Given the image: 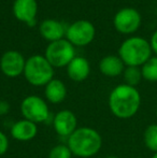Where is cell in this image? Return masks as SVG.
<instances>
[{
	"mask_svg": "<svg viewBox=\"0 0 157 158\" xmlns=\"http://www.w3.org/2000/svg\"><path fill=\"white\" fill-rule=\"evenodd\" d=\"M141 96L136 87L127 84L116 86L109 96V108L112 114L121 119H128L138 113Z\"/></svg>",
	"mask_w": 157,
	"mask_h": 158,
	"instance_id": "obj_1",
	"label": "cell"
},
{
	"mask_svg": "<svg viewBox=\"0 0 157 158\" xmlns=\"http://www.w3.org/2000/svg\"><path fill=\"white\" fill-rule=\"evenodd\" d=\"M68 148L73 155L81 158H89L100 151L102 138L100 133L90 127H81L68 138Z\"/></svg>",
	"mask_w": 157,
	"mask_h": 158,
	"instance_id": "obj_2",
	"label": "cell"
},
{
	"mask_svg": "<svg viewBox=\"0 0 157 158\" xmlns=\"http://www.w3.org/2000/svg\"><path fill=\"white\" fill-rule=\"evenodd\" d=\"M118 55L127 67H142L152 57V48L144 38L131 37L122 43Z\"/></svg>",
	"mask_w": 157,
	"mask_h": 158,
	"instance_id": "obj_3",
	"label": "cell"
},
{
	"mask_svg": "<svg viewBox=\"0 0 157 158\" xmlns=\"http://www.w3.org/2000/svg\"><path fill=\"white\" fill-rule=\"evenodd\" d=\"M24 75L31 85L42 86L53 80L54 69L45 57L34 55L26 60Z\"/></svg>",
	"mask_w": 157,
	"mask_h": 158,
	"instance_id": "obj_4",
	"label": "cell"
},
{
	"mask_svg": "<svg viewBox=\"0 0 157 158\" xmlns=\"http://www.w3.org/2000/svg\"><path fill=\"white\" fill-rule=\"evenodd\" d=\"M21 113L24 118L35 124H53L54 115L50 112L48 106L39 96H28L21 103Z\"/></svg>",
	"mask_w": 157,
	"mask_h": 158,
	"instance_id": "obj_5",
	"label": "cell"
},
{
	"mask_svg": "<svg viewBox=\"0 0 157 158\" xmlns=\"http://www.w3.org/2000/svg\"><path fill=\"white\" fill-rule=\"evenodd\" d=\"M76 57L74 48L68 40H57L51 42L45 51V58L53 67H65Z\"/></svg>",
	"mask_w": 157,
	"mask_h": 158,
	"instance_id": "obj_6",
	"label": "cell"
},
{
	"mask_svg": "<svg viewBox=\"0 0 157 158\" xmlns=\"http://www.w3.org/2000/svg\"><path fill=\"white\" fill-rule=\"evenodd\" d=\"M66 35L67 40L72 45H87L95 37V27L88 21H76L67 28Z\"/></svg>",
	"mask_w": 157,
	"mask_h": 158,
	"instance_id": "obj_7",
	"label": "cell"
},
{
	"mask_svg": "<svg viewBox=\"0 0 157 158\" xmlns=\"http://www.w3.org/2000/svg\"><path fill=\"white\" fill-rule=\"evenodd\" d=\"M141 25V15L136 9L124 8L114 16V26L118 32L124 35L134 33Z\"/></svg>",
	"mask_w": 157,
	"mask_h": 158,
	"instance_id": "obj_8",
	"label": "cell"
},
{
	"mask_svg": "<svg viewBox=\"0 0 157 158\" xmlns=\"http://www.w3.org/2000/svg\"><path fill=\"white\" fill-rule=\"evenodd\" d=\"M25 59L21 53L16 51H8L0 59V68L4 75L9 77H16L24 73Z\"/></svg>",
	"mask_w": 157,
	"mask_h": 158,
	"instance_id": "obj_9",
	"label": "cell"
},
{
	"mask_svg": "<svg viewBox=\"0 0 157 158\" xmlns=\"http://www.w3.org/2000/svg\"><path fill=\"white\" fill-rule=\"evenodd\" d=\"M78 119L72 111L61 110L54 115L53 118V127L57 135L60 137L69 138L76 130Z\"/></svg>",
	"mask_w": 157,
	"mask_h": 158,
	"instance_id": "obj_10",
	"label": "cell"
},
{
	"mask_svg": "<svg viewBox=\"0 0 157 158\" xmlns=\"http://www.w3.org/2000/svg\"><path fill=\"white\" fill-rule=\"evenodd\" d=\"M38 4L36 0H15L13 4V13L19 21L25 22L29 26L36 24V15Z\"/></svg>",
	"mask_w": 157,
	"mask_h": 158,
	"instance_id": "obj_11",
	"label": "cell"
},
{
	"mask_svg": "<svg viewBox=\"0 0 157 158\" xmlns=\"http://www.w3.org/2000/svg\"><path fill=\"white\" fill-rule=\"evenodd\" d=\"M38 133L37 124L27 119H21L13 124L11 128V135L13 139L21 142H26L32 140Z\"/></svg>",
	"mask_w": 157,
	"mask_h": 158,
	"instance_id": "obj_12",
	"label": "cell"
},
{
	"mask_svg": "<svg viewBox=\"0 0 157 158\" xmlns=\"http://www.w3.org/2000/svg\"><path fill=\"white\" fill-rule=\"evenodd\" d=\"M67 31L63 23L55 19H45L40 25V33L44 39L48 41H57L63 39L64 35Z\"/></svg>",
	"mask_w": 157,
	"mask_h": 158,
	"instance_id": "obj_13",
	"label": "cell"
},
{
	"mask_svg": "<svg viewBox=\"0 0 157 158\" xmlns=\"http://www.w3.org/2000/svg\"><path fill=\"white\" fill-rule=\"evenodd\" d=\"M89 64L84 57H74L67 66V73L72 81L82 82L89 74Z\"/></svg>",
	"mask_w": 157,
	"mask_h": 158,
	"instance_id": "obj_14",
	"label": "cell"
},
{
	"mask_svg": "<svg viewBox=\"0 0 157 158\" xmlns=\"http://www.w3.org/2000/svg\"><path fill=\"white\" fill-rule=\"evenodd\" d=\"M124 64L123 60L119 58V56L115 55H109V56L103 57L99 64L100 71L107 77H118L124 72Z\"/></svg>",
	"mask_w": 157,
	"mask_h": 158,
	"instance_id": "obj_15",
	"label": "cell"
},
{
	"mask_svg": "<svg viewBox=\"0 0 157 158\" xmlns=\"http://www.w3.org/2000/svg\"><path fill=\"white\" fill-rule=\"evenodd\" d=\"M45 97L48 99V101H50L51 103H60L66 99L67 96V88L66 85L59 80L53 79L51 82H48L45 85Z\"/></svg>",
	"mask_w": 157,
	"mask_h": 158,
	"instance_id": "obj_16",
	"label": "cell"
},
{
	"mask_svg": "<svg viewBox=\"0 0 157 158\" xmlns=\"http://www.w3.org/2000/svg\"><path fill=\"white\" fill-rule=\"evenodd\" d=\"M142 77L149 82H157V56L151 57L141 67Z\"/></svg>",
	"mask_w": 157,
	"mask_h": 158,
	"instance_id": "obj_17",
	"label": "cell"
},
{
	"mask_svg": "<svg viewBox=\"0 0 157 158\" xmlns=\"http://www.w3.org/2000/svg\"><path fill=\"white\" fill-rule=\"evenodd\" d=\"M144 144L151 152H157V124H152L144 130Z\"/></svg>",
	"mask_w": 157,
	"mask_h": 158,
	"instance_id": "obj_18",
	"label": "cell"
},
{
	"mask_svg": "<svg viewBox=\"0 0 157 158\" xmlns=\"http://www.w3.org/2000/svg\"><path fill=\"white\" fill-rule=\"evenodd\" d=\"M124 80H125V84L132 87H136L139 83L141 82L142 77V73H141V69L139 67H127L124 70Z\"/></svg>",
	"mask_w": 157,
	"mask_h": 158,
	"instance_id": "obj_19",
	"label": "cell"
},
{
	"mask_svg": "<svg viewBox=\"0 0 157 158\" xmlns=\"http://www.w3.org/2000/svg\"><path fill=\"white\" fill-rule=\"evenodd\" d=\"M72 155L73 154L71 153L70 148H68V145L58 144V145H55L50 151L48 158H71Z\"/></svg>",
	"mask_w": 157,
	"mask_h": 158,
	"instance_id": "obj_20",
	"label": "cell"
},
{
	"mask_svg": "<svg viewBox=\"0 0 157 158\" xmlns=\"http://www.w3.org/2000/svg\"><path fill=\"white\" fill-rule=\"evenodd\" d=\"M9 148V139L2 131H0V156L4 155Z\"/></svg>",
	"mask_w": 157,
	"mask_h": 158,
	"instance_id": "obj_21",
	"label": "cell"
},
{
	"mask_svg": "<svg viewBox=\"0 0 157 158\" xmlns=\"http://www.w3.org/2000/svg\"><path fill=\"white\" fill-rule=\"evenodd\" d=\"M150 45H151L152 52H154L157 56V30L154 31V33L151 37V41H150Z\"/></svg>",
	"mask_w": 157,
	"mask_h": 158,
	"instance_id": "obj_22",
	"label": "cell"
},
{
	"mask_svg": "<svg viewBox=\"0 0 157 158\" xmlns=\"http://www.w3.org/2000/svg\"><path fill=\"white\" fill-rule=\"evenodd\" d=\"M9 111H10V104H9L6 101L0 100V116L6 115Z\"/></svg>",
	"mask_w": 157,
	"mask_h": 158,
	"instance_id": "obj_23",
	"label": "cell"
},
{
	"mask_svg": "<svg viewBox=\"0 0 157 158\" xmlns=\"http://www.w3.org/2000/svg\"><path fill=\"white\" fill-rule=\"evenodd\" d=\"M152 158H157V152H156V153H154L153 156H152Z\"/></svg>",
	"mask_w": 157,
	"mask_h": 158,
	"instance_id": "obj_24",
	"label": "cell"
},
{
	"mask_svg": "<svg viewBox=\"0 0 157 158\" xmlns=\"http://www.w3.org/2000/svg\"><path fill=\"white\" fill-rule=\"evenodd\" d=\"M105 158H118L116 156H108V157H105Z\"/></svg>",
	"mask_w": 157,
	"mask_h": 158,
	"instance_id": "obj_25",
	"label": "cell"
},
{
	"mask_svg": "<svg viewBox=\"0 0 157 158\" xmlns=\"http://www.w3.org/2000/svg\"><path fill=\"white\" fill-rule=\"evenodd\" d=\"M155 113H156V116H157V106H156V110H155Z\"/></svg>",
	"mask_w": 157,
	"mask_h": 158,
	"instance_id": "obj_26",
	"label": "cell"
}]
</instances>
